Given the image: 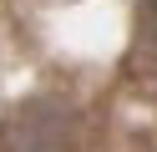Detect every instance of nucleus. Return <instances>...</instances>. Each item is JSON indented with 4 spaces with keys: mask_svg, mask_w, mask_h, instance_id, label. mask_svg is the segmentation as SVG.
Masks as SVG:
<instances>
[{
    "mask_svg": "<svg viewBox=\"0 0 157 152\" xmlns=\"http://www.w3.org/2000/svg\"><path fill=\"white\" fill-rule=\"evenodd\" d=\"M137 56H147V66H157V0H147L137 15Z\"/></svg>",
    "mask_w": 157,
    "mask_h": 152,
    "instance_id": "1",
    "label": "nucleus"
}]
</instances>
